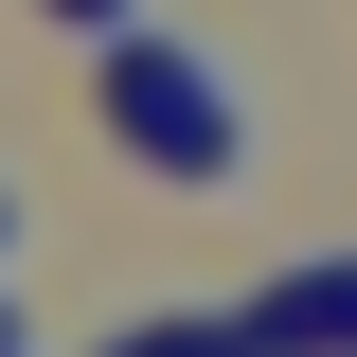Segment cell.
I'll return each mask as SVG.
<instances>
[{"label": "cell", "mask_w": 357, "mask_h": 357, "mask_svg": "<svg viewBox=\"0 0 357 357\" xmlns=\"http://www.w3.org/2000/svg\"><path fill=\"white\" fill-rule=\"evenodd\" d=\"M107 107H126V143L161 178H197V197L250 161V89H232L215 54H178V36H126V54H107Z\"/></svg>", "instance_id": "cell-1"}, {"label": "cell", "mask_w": 357, "mask_h": 357, "mask_svg": "<svg viewBox=\"0 0 357 357\" xmlns=\"http://www.w3.org/2000/svg\"><path fill=\"white\" fill-rule=\"evenodd\" d=\"M232 340H250V357H357V250L340 268H286L268 321H232Z\"/></svg>", "instance_id": "cell-2"}, {"label": "cell", "mask_w": 357, "mask_h": 357, "mask_svg": "<svg viewBox=\"0 0 357 357\" xmlns=\"http://www.w3.org/2000/svg\"><path fill=\"white\" fill-rule=\"evenodd\" d=\"M126 357H250V340H232V321H197V340H178V321H161V340H126Z\"/></svg>", "instance_id": "cell-3"}, {"label": "cell", "mask_w": 357, "mask_h": 357, "mask_svg": "<svg viewBox=\"0 0 357 357\" xmlns=\"http://www.w3.org/2000/svg\"><path fill=\"white\" fill-rule=\"evenodd\" d=\"M72 18H89V36H126V0H72Z\"/></svg>", "instance_id": "cell-4"}]
</instances>
